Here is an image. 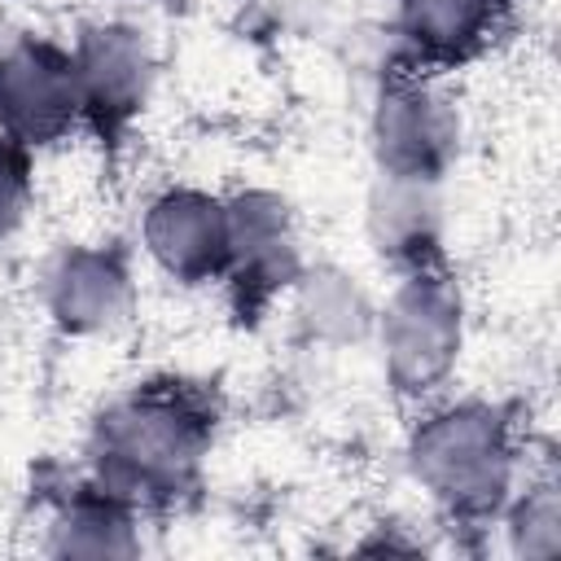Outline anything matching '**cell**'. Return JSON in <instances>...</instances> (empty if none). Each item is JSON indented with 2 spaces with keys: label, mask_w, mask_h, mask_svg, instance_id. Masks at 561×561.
Returning a JSON list of instances; mask_svg holds the SVG:
<instances>
[{
  "label": "cell",
  "mask_w": 561,
  "mask_h": 561,
  "mask_svg": "<svg viewBox=\"0 0 561 561\" xmlns=\"http://www.w3.org/2000/svg\"><path fill=\"white\" fill-rule=\"evenodd\" d=\"M219 421L215 386L175 373L145 377L92 416L83 473L140 517H167L202 491Z\"/></svg>",
  "instance_id": "obj_1"
},
{
  "label": "cell",
  "mask_w": 561,
  "mask_h": 561,
  "mask_svg": "<svg viewBox=\"0 0 561 561\" xmlns=\"http://www.w3.org/2000/svg\"><path fill=\"white\" fill-rule=\"evenodd\" d=\"M403 460L430 504L460 530L495 526L522 469V425L491 399H430L421 403Z\"/></svg>",
  "instance_id": "obj_2"
},
{
  "label": "cell",
  "mask_w": 561,
  "mask_h": 561,
  "mask_svg": "<svg viewBox=\"0 0 561 561\" xmlns=\"http://www.w3.org/2000/svg\"><path fill=\"white\" fill-rule=\"evenodd\" d=\"M381 377L399 403L438 399L465 351V298L447 263L399 272V285L377 307L373 337Z\"/></svg>",
  "instance_id": "obj_3"
},
{
  "label": "cell",
  "mask_w": 561,
  "mask_h": 561,
  "mask_svg": "<svg viewBox=\"0 0 561 561\" xmlns=\"http://www.w3.org/2000/svg\"><path fill=\"white\" fill-rule=\"evenodd\" d=\"M368 145L381 175L443 184L460 153V110L438 88V75L386 66L368 114Z\"/></svg>",
  "instance_id": "obj_4"
},
{
  "label": "cell",
  "mask_w": 561,
  "mask_h": 561,
  "mask_svg": "<svg viewBox=\"0 0 561 561\" xmlns=\"http://www.w3.org/2000/svg\"><path fill=\"white\" fill-rule=\"evenodd\" d=\"M228 206V263H224V298L241 329H254L272 316L280 298H289L302 263L294 210L272 188H241L224 197Z\"/></svg>",
  "instance_id": "obj_5"
},
{
  "label": "cell",
  "mask_w": 561,
  "mask_h": 561,
  "mask_svg": "<svg viewBox=\"0 0 561 561\" xmlns=\"http://www.w3.org/2000/svg\"><path fill=\"white\" fill-rule=\"evenodd\" d=\"M70 57L79 75L83 131L114 158L136 131L140 114L149 110L153 79H158L153 44L140 26L110 18V22H88Z\"/></svg>",
  "instance_id": "obj_6"
},
{
  "label": "cell",
  "mask_w": 561,
  "mask_h": 561,
  "mask_svg": "<svg viewBox=\"0 0 561 561\" xmlns=\"http://www.w3.org/2000/svg\"><path fill=\"white\" fill-rule=\"evenodd\" d=\"M79 127L83 105L70 48L48 35L0 39V131L35 153Z\"/></svg>",
  "instance_id": "obj_7"
},
{
  "label": "cell",
  "mask_w": 561,
  "mask_h": 561,
  "mask_svg": "<svg viewBox=\"0 0 561 561\" xmlns=\"http://www.w3.org/2000/svg\"><path fill=\"white\" fill-rule=\"evenodd\" d=\"M140 245L149 263L184 285H219L224 263H228V206L224 197L193 188V184H171L149 197L140 215Z\"/></svg>",
  "instance_id": "obj_8"
},
{
  "label": "cell",
  "mask_w": 561,
  "mask_h": 561,
  "mask_svg": "<svg viewBox=\"0 0 561 561\" xmlns=\"http://www.w3.org/2000/svg\"><path fill=\"white\" fill-rule=\"evenodd\" d=\"M136 276L114 241L61 245L44 267V311L66 337H101L131 316Z\"/></svg>",
  "instance_id": "obj_9"
},
{
  "label": "cell",
  "mask_w": 561,
  "mask_h": 561,
  "mask_svg": "<svg viewBox=\"0 0 561 561\" xmlns=\"http://www.w3.org/2000/svg\"><path fill=\"white\" fill-rule=\"evenodd\" d=\"M513 0H394V66L421 75H447L473 57H482Z\"/></svg>",
  "instance_id": "obj_10"
},
{
  "label": "cell",
  "mask_w": 561,
  "mask_h": 561,
  "mask_svg": "<svg viewBox=\"0 0 561 561\" xmlns=\"http://www.w3.org/2000/svg\"><path fill=\"white\" fill-rule=\"evenodd\" d=\"M368 241L381 263L394 272H416L447 263L443 259V197L438 184L430 180H403V175H381L368 188L364 206Z\"/></svg>",
  "instance_id": "obj_11"
},
{
  "label": "cell",
  "mask_w": 561,
  "mask_h": 561,
  "mask_svg": "<svg viewBox=\"0 0 561 561\" xmlns=\"http://www.w3.org/2000/svg\"><path fill=\"white\" fill-rule=\"evenodd\" d=\"M140 513L96 486L88 473L70 478L48 504V552L57 557H136Z\"/></svg>",
  "instance_id": "obj_12"
},
{
  "label": "cell",
  "mask_w": 561,
  "mask_h": 561,
  "mask_svg": "<svg viewBox=\"0 0 561 561\" xmlns=\"http://www.w3.org/2000/svg\"><path fill=\"white\" fill-rule=\"evenodd\" d=\"M289 302H294V324L307 342L342 351V346H359L373 337L377 307H373L368 289L333 263L302 267L289 289Z\"/></svg>",
  "instance_id": "obj_13"
},
{
  "label": "cell",
  "mask_w": 561,
  "mask_h": 561,
  "mask_svg": "<svg viewBox=\"0 0 561 561\" xmlns=\"http://www.w3.org/2000/svg\"><path fill=\"white\" fill-rule=\"evenodd\" d=\"M508 530V548L517 557H557L561 552V491L552 478H535L517 486L500 513Z\"/></svg>",
  "instance_id": "obj_14"
},
{
  "label": "cell",
  "mask_w": 561,
  "mask_h": 561,
  "mask_svg": "<svg viewBox=\"0 0 561 561\" xmlns=\"http://www.w3.org/2000/svg\"><path fill=\"white\" fill-rule=\"evenodd\" d=\"M35 197V153L0 131V241H9Z\"/></svg>",
  "instance_id": "obj_15"
}]
</instances>
